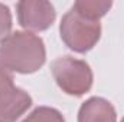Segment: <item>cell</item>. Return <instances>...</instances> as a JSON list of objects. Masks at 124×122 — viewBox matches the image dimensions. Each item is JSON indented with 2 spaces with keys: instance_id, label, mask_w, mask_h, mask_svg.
I'll list each match as a JSON object with an SVG mask.
<instances>
[{
  "instance_id": "1",
  "label": "cell",
  "mask_w": 124,
  "mask_h": 122,
  "mask_svg": "<svg viewBox=\"0 0 124 122\" xmlns=\"http://www.w3.org/2000/svg\"><path fill=\"white\" fill-rule=\"evenodd\" d=\"M43 40L31 32L10 33L0 43V63L17 73H33L45 63Z\"/></svg>"
},
{
  "instance_id": "2",
  "label": "cell",
  "mask_w": 124,
  "mask_h": 122,
  "mask_svg": "<svg viewBox=\"0 0 124 122\" xmlns=\"http://www.w3.org/2000/svg\"><path fill=\"white\" fill-rule=\"evenodd\" d=\"M61 39L74 52L84 53L91 50L101 36L100 20H93L71 7L61 20Z\"/></svg>"
},
{
  "instance_id": "3",
  "label": "cell",
  "mask_w": 124,
  "mask_h": 122,
  "mask_svg": "<svg viewBox=\"0 0 124 122\" xmlns=\"http://www.w3.org/2000/svg\"><path fill=\"white\" fill-rule=\"evenodd\" d=\"M51 70L58 86L68 95L81 96L93 86V72L85 61L62 56L52 62Z\"/></svg>"
},
{
  "instance_id": "4",
  "label": "cell",
  "mask_w": 124,
  "mask_h": 122,
  "mask_svg": "<svg viewBox=\"0 0 124 122\" xmlns=\"http://www.w3.org/2000/svg\"><path fill=\"white\" fill-rule=\"evenodd\" d=\"M17 20L26 30H46L55 20V7L45 0H22L16 6Z\"/></svg>"
},
{
  "instance_id": "5",
  "label": "cell",
  "mask_w": 124,
  "mask_h": 122,
  "mask_svg": "<svg viewBox=\"0 0 124 122\" xmlns=\"http://www.w3.org/2000/svg\"><path fill=\"white\" fill-rule=\"evenodd\" d=\"M78 122H117L116 109L107 99L94 96L81 105Z\"/></svg>"
},
{
  "instance_id": "6",
  "label": "cell",
  "mask_w": 124,
  "mask_h": 122,
  "mask_svg": "<svg viewBox=\"0 0 124 122\" xmlns=\"http://www.w3.org/2000/svg\"><path fill=\"white\" fill-rule=\"evenodd\" d=\"M113 3L111 1H97V0H78L74 3V9L81 13L82 16L93 19V20H100L110 9Z\"/></svg>"
},
{
  "instance_id": "7",
  "label": "cell",
  "mask_w": 124,
  "mask_h": 122,
  "mask_svg": "<svg viewBox=\"0 0 124 122\" xmlns=\"http://www.w3.org/2000/svg\"><path fill=\"white\" fill-rule=\"evenodd\" d=\"M19 88L13 83V76L10 72L0 63V111L13 99Z\"/></svg>"
},
{
  "instance_id": "8",
  "label": "cell",
  "mask_w": 124,
  "mask_h": 122,
  "mask_svg": "<svg viewBox=\"0 0 124 122\" xmlns=\"http://www.w3.org/2000/svg\"><path fill=\"white\" fill-rule=\"evenodd\" d=\"M23 122H65V119L59 111L48 106H39Z\"/></svg>"
},
{
  "instance_id": "9",
  "label": "cell",
  "mask_w": 124,
  "mask_h": 122,
  "mask_svg": "<svg viewBox=\"0 0 124 122\" xmlns=\"http://www.w3.org/2000/svg\"><path fill=\"white\" fill-rule=\"evenodd\" d=\"M12 30V13L7 6L0 3V43L10 34Z\"/></svg>"
},
{
  "instance_id": "10",
  "label": "cell",
  "mask_w": 124,
  "mask_h": 122,
  "mask_svg": "<svg viewBox=\"0 0 124 122\" xmlns=\"http://www.w3.org/2000/svg\"><path fill=\"white\" fill-rule=\"evenodd\" d=\"M121 122H124V118H123V119H121Z\"/></svg>"
}]
</instances>
